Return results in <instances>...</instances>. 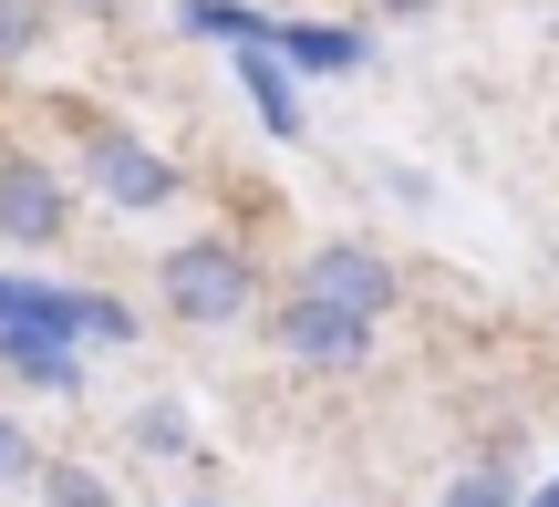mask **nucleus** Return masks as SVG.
I'll use <instances>...</instances> for the list:
<instances>
[{
    "label": "nucleus",
    "instance_id": "f257e3e1",
    "mask_svg": "<svg viewBox=\"0 0 559 507\" xmlns=\"http://www.w3.org/2000/svg\"><path fill=\"white\" fill-rule=\"evenodd\" d=\"M156 301L177 311L187 331H228L249 301H260V269H249L239 239H187V249L156 259Z\"/></svg>",
    "mask_w": 559,
    "mask_h": 507
},
{
    "label": "nucleus",
    "instance_id": "f03ea898",
    "mask_svg": "<svg viewBox=\"0 0 559 507\" xmlns=\"http://www.w3.org/2000/svg\"><path fill=\"white\" fill-rule=\"evenodd\" d=\"M270 352H280V363H300V373H362V363H373V322L342 311V301L290 290V301L270 311Z\"/></svg>",
    "mask_w": 559,
    "mask_h": 507
},
{
    "label": "nucleus",
    "instance_id": "7ed1b4c3",
    "mask_svg": "<svg viewBox=\"0 0 559 507\" xmlns=\"http://www.w3.org/2000/svg\"><path fill=\"white\" fill-rule=\"evenodd\" d=\"M83 186H94L104 207H124V218H156V207H177V197H187L177 156H156V145L124 135V124H104V135L83 145Z\"/></svg>",
    "mask_w": 559,
    "mask_h": 507
},
{
    "label": "nucleus",
    "instance_id": "20e7f679",
    "mask_svg": "<svg viewBox=\"0 0 559 507\" xmlns=\"http://www.w3.org/2000/svg\"><path fill=\"white\" fill-rule=\"evenodd\" d=\"M300 290H311V301H342V311H362V322H383V311L404 301L394 259H383V249H362V239H321L311 259H300Z\"/></svg>",
    "mask_w": 559,
    "mask_h": 507
},
{
    "label": "nucleus",
    "instance_id": "39448f33",
    "mask_svg": "<svg viewBox=\"0 0 559 507\" xmlns=\"http://www.w3.org/2000/svg\"><path fill=\"white\" fill-rule=\"evenodd\" d=\"M62 228H73V186L41 156H11L0 166V239L11 249H62Z\"/></svg>",
    "mask_w": 559,
    "mask_h": 507
},
{
    "label": "nucleus",
    "instance_id": "423d86ee",
    "mask_svg": "<svg viewBox=\"0 0 559 507\" xmlns=\"http://www.w3.org/2000/svg\"><path fill=\"white\" fill-rule=\"evenodd\" d=\"M0 373H11L21 394H73L83 384V342L52 331V322H11L0 331Z\"/></svg>",
    "mask_w": 559,
    "mask_h": 507
},
{
    "label": "nucleus",
    "instance_id": "0eeeda50",
    "mask_svg": "<svg viewBox=\"0 0 559 507\" xmlns=\"http://www.w3.org/2000/svg\"><path fill=\"white\" fill-rule=\"evenodd\" d=\"M239 83H249V104H260V124L290 145L300 135V83H290V62H280L270 41H249V52H239Z\"/></svg>",
    "mask_w": 559,
    "mask_h": 507
},
{
    "label": "nucleus",
    "instance_id": "6e6552de",
    "mask_svg": "<svg viewBox=\"0 0 559 507\" xmlns=\"http://www.w3.org/2000/svg\"><path fill=\"white\" fill-rule=\"evenodd\" d=\"M177 32H187V41H228V52H249V41H280V21L249 11V0H177Z\"/></svg>",
    "mask_w": 559,
    "mask_h": 507
},
{
    "label": "nucleus",
    "instance_id": "1a4fd4ad",
    "mask_svg": "<svg viewBox=\"0 0 559 507\" xmlns=\"http://www.w3.org/2000/svg\"><path fill=\"white\" fill-rule=\"evenodd\" d=\"M280 62H300V73H353L362 62V32H321V21H280V41H270Z\"/></svg>",
    "mask_w": 559,
    "mask_h": 507
},
{
    "label": "nucleus",
    "instance_id": "9d476101",
    "mask_svg": "<svg viewBox=\"0 0 559 507\" xmlns=\"http://www.w3.org/2000/svg\"><path fill=\"white\" fill-rule=\"evenodd\" d=\"M32 487H41V507H124V487L104 467H83V456H41Z\"/></svg>",
    "mask_w": 559,
    "mask_h": 507
},
{
    "label": "nucleus",
    "instance_id": "9b49d317",
    "mask_svg": "<svg viewBox=\"0 0 559 507\" xmlns=\"http://www.w3.org/2000/svg\"><path fill=\"white\" fill-rule=\"evenodd\" d=\"M135 456H166V467H177V456H198V414L177 405V394H156V405H135Z\"/></svg>",
    "mask_w": 559,
    "mask_h": 507
},
{
    "label": "nucleus",
    "instance_id": "f8f14e48",
    "mask_svg": "<svg viewBox=\"0 0 559 507\" xmlns=\"http://www.w3.org/2000/svg\"><path fill=\"white\" fill-rule=\"evenodd\" d=\"M73 342L83 352H124V342H135V311H124L115 290H83V301H73Z\"/></svg>",
    "mask_w": 559,
    "mask_h": 507
},
{
    "label": "nucleus",
    "instance_id": "ddd939ff",
    "mask_svg": "<svg viewBox=\"0 0 559 507\" xmlns=\"http://www.w3.org/2000/svg\"><path fill=\"white\" fill-rule=\"evenodd\" d=\"M445 507H519V467H508V456H487V467H466L456 487H445Z\"/></svg>",
    "mask_w": 559,
    "mask_h": 507
},
{
    "label": "nucleus",
    "instance_id": "4468645a",
    "mask_svg": "<svg viewBox=\"0 0 559 507\" xmlns=\"http://www.w3.org/2000/svg\"><path fill=\"white\" fill-rule=\"evenodd\" d=\"M41 32H52V11H41V0H0V62H21Z\"/></svg>",
    "mask_w": 559,
    "mask_h": 507
},
{
    "label": "nucleus",
    "instance_id": "2eb2a0df",
    "mask_svg": "<svg viewBox=\"0 0 559 507\" xmlns=\"http://www.w3.org/2000/svg\"><path fill=\"white\" fill-rule=\"evenodd\" d=\"M41 476V446H32V425L21 414H0V487H32Z\"/></svg>",
    "mask_w": 559,
    "mask_h": 507
},
{
    "label": "nucleus",
    "instance_id": "dca6fc26",
    "mask_svg": "<svg viewBox=\"0 0 559 507\" xmlns=\"http://www.w3.org/2000/svg\"><path fill=\"white\" fill-rule=\"evenodd\" d=\"M373 11H383V21H436L445 0H373Z\"/></svg>",
    "mask_w": 559,
    "mask_h": 507
},
{
    "label": "nucleus",
    "instance_id": "f3484780",
    "mask_svg": "<svg viewBox=\"0 0 559 507\" xmlns=\"http://www.w3.org/2000/svg\"><path fill=\"white\" fill-rule=\"evenodd\" d=\"M11 322H21V280L0 269V331H11Z\"/></svg>",
    "mask_w": 559,
    "mask_h": 507
},
{
    "label": "nucleus",
    "instance_id": "a211bd4d",
    "mask_svg": "<svg viewBox=\"0 0 559 507\" xmlns=\"http://www.w3.org/2000/svg\"><path fill=\"white\" fill-rule=\"evenodd\" d=\"M519 507H559V476H549V487H539V497H519Z\"/></svg>",
    "mask_w": 559,
    "mask_h": 507
},
{
    "label": "nucleus",
    "instance_id": "6ab92c4d",
    "mask_svg": "<svg viewBox=\"0 0 559 507\" xmlns=\"http://www.w3.org/2000/svg\"><path fill=\"white\" fill-rule=\"evenodd\" d=\"M187 507H218V497H187Z\"/></svg>",
    "mask_w": 559,
    "mask_h": 507
}]
</instances>
